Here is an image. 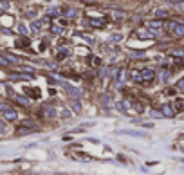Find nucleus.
<instances>
[{"instance_id": "nucleus-11", "label": "nucleus", "mask_w": 184, "mask_h": 175, "mask_svg": "<svg viewBox=\"0 0 184 175\" xmlns=\"http://www.w3.org/2000/svg\"><path fill=\"white\" fill-rule=\"evenodd\" d=\"M177 89L184 90V78H182V79H179V83H177Z\"/></svg>"}, {"instance_id": "nucleus-1", "label": "nucleus", "mask_w": 184, "mask_h": 175, "mask_svg": "<svg viewBox=\"0 0 184 175\" xmlns=\"http://www.w3.org/2000/svg\"><path fill=\"white\" fill-rule=\"evenodd\" d=\"M168 31L173 34V36H184V24H180V22H170L168 24Z\"/></svg>"}, {"instance_id": "nucleus-9", "label": "nucleus", "mask_w": 184, "mask_h": 175, "mask_svg": "<svg viewBox=\"0 0 184 175\" xmlns=\"http://www.w3.org/2000/svg\"><path fill=\"white\" fill-rule=\"evenodd\" d=\"M74 15H78L76 9H69V11H67V16H69V18H74Z\"/></svg>"}, {"instance_id": "nucleus-15", "label": "nucleus", "mask_w": 184, "mask_h": 175, "mask_svg": "<svg viewBox=\"0 0 184 175\" xmlns=\"http://www.w3.org/2000/svg\"><path fill=\"white\" fill-rule=\"evenodd\" d=\"M83 2H85V4H94L96 0H83Z\"/></svg>"}, {"instance_id": "nucleus-4", "label": "nucleus", "mask_w": 184, "mask_h": 175, "mask_svg": "<svg viewBox=\"0 0 184 175\" xmlns=\"http://www.w3.org/2000/svg\"><path fill=\"white\" fill-rule=\"evenodd\" d=\"M161 110H163V114H164V116H170V117L175 114V110H173L170 105H163V108H161Z\"/></svg>"}, {"instance_id": "nucleus-13", "label": "nucleus", "mask_w": 184, "mask_h": 175, "mask_svg": "<svg viewBox=\"0 0 184 175\" xmlns=\"http://www.w3.org/2000/svg\"><path fill=\"white\" fill-rule=\"evenodd\" d=\"M72 103V106H74V110H80V103L78 101H71Z\"/></svg>"}, {"instance_id": "nucleus-10", "label": "nucleus", "mask_w": 184, "mask_h": 175, "mask_svg": "<svg viewBox=\"0 0 184 175\" xmlns=\"http://www.w3.org/2000/svg\"><path fill=\"white\" fill-rule=\"evenodd\" d=\"M67 54H69L67 51H58V60H63V58H65Z\"/></svg>"}, {"instance_id": "nucleus-7", "label": "nucleus", "mask_w": 184, "mask_h": 175, "mask_svg": "<svg viewBox=\"0 0 184 175\" xmlns=\"http://www.w3.org/2000/svg\"><path fill=\"white\" fill-rule=\"evenodd\" d=\"M90 24L94 26V27H103L105 22H103V20H90Z\"/></svg>"}, {"instance_id": "nucleus-6", "label": "nucleus", "mask_w": 184, "mask_h": 175, "mask_svg": "<svg viewBox=\"0 0 184 175\" xmlns=\"http://www.w3.org/2000/svg\"><path fill=\"white\" fill-rule=\"evenodd\" d=\"M26 94L33 96V98H40V90H33V89H26Z\"/></svg>"}, {"instance_id": "nucleus-8", "label": "nucleus", "mask_w": 184, "mask_h": 175, "mask_svg": "<svg viewBox=\"0 0 184 175\" xmlns=\"http://www.w3.org/2000/svg\"><path fill=\"white\" fill-rule=\"evenodd\" d=\"M112 15L116 16V18H125V16H126V13H125V11H114Z\"/></svg>"}, {"instance_id": "nucleus-3", "label": "nucleus", "mask_w": 184, "mask_h": 175, "mask_svg": "<svg viewBox=\"0 0 184 175\" xmlns=\"http://www.w3.org/2000/svg\"><path fill=\"white\" fill-rule=\"evenodd\" d=\"M155 16L157 18H166V16H170V11L164 9V7H159V9H155Z\"/></svg>"}, {"instance_id": "nucleus-5", "label": "nucleus", "mask_w": 184, "mask_h": 175, "mask_svg": "<svg viewBox=\"0 0 184 175\" xmlns=\"http://www.w3.org/2000/svg\"><path fill=\"white\" fill-rule=\"evenodd\" d=\"M148 26H150V27H153V29H161V27H163V24H161V22H157V20L148 22Z\"/></svg>"}, {"instance_id": "nucleus-2", "label": "nucleus", "mask_w": 184, "mask_h": 175, "mask_svg": "<svg viewBox=\"0 0 184 175\" xmlns=\"http://www.w3.org/2000/svg\"><path fill=\"white\" fill-rule=\"evenodd\" d=\"M141 78H143V81H152L155 78V72L152 69H145V71H141Z\"/></svg>"}, {"instance_id": "nucleus-14", "label": "nucleus", "mask_w": 184, "mask_h": 175, "mask_svg": "<svg viewBox=\"0 0 184 175\" xmlns=\"http://www.w3.org/2000/svg\"><path fill=\"white\" fill-rule=\"evenodd\" d=\"M112 40H114V42H119V40H121V36H119V34H116V36H112Z\"/></svg>"}, {"instance_id": "nucleus-12", "label": "nucleus", "mask_w": 184, "mask_h": 175, "mask_svg": "<svg viewBox=\"0 0 184 175\" xmlns=\"http://www.w3.org/2000/svg\"><path fill=\"white\" fill-rule=\"evenodd\" d=\"M53 33H56V34H61V27L54 26V27H53Z\"/></svg>"}]
</instances>
